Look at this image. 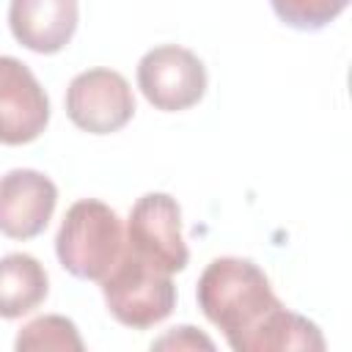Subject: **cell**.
<instances>
[{
	"instance_id": "cell-1",
	"label": "cell",
	"mask_w": 352,
	"mask_h": 352,
	"mask_svg": "<svg viewBox=\"0 0 352 352\" xmlns=\"http://www.w3.org/2000/svg\"><path fill=\"white\" fill-rule=\"evenodd\" d=\"M198 308L223 330L234 352H322V330L289 311L272 292L270 278L250 258L223 256L198 278Z\"/></svg>"
},
{
	"instance_id": "cell-2",
	"label": "cell",
	"mask_w": 352,
	"mask_h": 352,
	"mask_svg": "<svg viewBox=\"0 0 352 352\" xmlns=\"http://www.w3.org/2000/svg\"><path fill=\"white\" fill-rule=\"evenodd\" d=\"M126 234L116 209L96 198L72 204L55 236V253L66 272L82 280H102L124 256Z\"/></svg>"
},
{
	"instance_id": "cell-3",
	"label": "cell",
	"mask_w": 352,
	"mask_h": 352,
	"mask_svg": "<svg viewBox=\"0 0 352 352\" xmlns=\"http://www.w3.org/2000/svg\"><path fill=\"white\" fill-rule=\"evenodd\" d=\"M99 283L107 311L132 330L154 327L176 308V286L170 275L126 250Z\"/></svg>"
},
{
	"instance_id": "cell-4",
	"label": "cell",
	"mask_w": 352,
	"mask_h": 352,
	"mask_svg": "<svg viewBox=\"0 0 352 352\" xmlns=\"http://www.w3.org/2000/svg\"><path fill=\"white\" fill-rule=\"evenodd\" d=\"M126 253L173 275L190 261L182 236V209L168 192H146L135 201L126 217Z\"/></svg>"
},
{
	"instance_id": "cell-5",
	"label": "cell",
	"mask_w": 352,
	"mask_h": 352,
	"mask_svg": "<svg viewBox=\"0 0 352 352\" xmlns=\"http://www.w3.org/2000/svg\"><path fill=\"white\" fill-rule=\"evenodd\" d=\"M138 88L157 110H187L198 104L206 94V66L192 50L179 44H162L140 58Z\"/></svg>"
},
{
	"instance_id": "cell-6",
	"label": "cell",
	"mask_w": 352,
	"mask_h": 352,
	"mask_svg": "<svg viewBox=\"0 0 352 352\" xmlns=\"http://www.w3.org/2000/svg\"><path fill=\"white\" fill-rule=\"evenodd\" d=\"M66 116L91 135H110L135 116V96L124 74L113 69L80 72L66 88Z\"/></svg>"
},
{
	"instance_id": "cell-7",
	"label": "cell",
	"mask_w": 352,
	"mask_h": 352,
	"mask_svg": "<svg viewBox=\"0 0 352 352\" xmlns=\"http://www.w3.org/2000/svg\"><path fill=\"white\" fill-rule=\"evenodd\" d=\"M50 124V99L36 74L11 55H0V143L22 146Z\"/></svg>"
},
{
	"instance_id": "cell-8",
	"label": "cell",
	"mask_w": 352,
	"mask_h": 352,
	"mask_svg": "<svg viewBox=\"0 0 352 352\" xmlns=\"http://www.w3.org/2000/svg\"><path fill=\"white\" fill-rule=\"evenodd\" d=\"M58 187L33 168H14L0 176V234L8 239H33L52 220Z\"/></svg>"
},
{
	"instance_id": "cell-9",
	"label": "cell",
	"mask_w": 352,
	"mask_h": 352,
	"mask_svg": "<svg viewBox=\"0 0 352 352\" xmlns=\"http://www.w3.org/2000/svg\"><path fill=\"white\" fill-rule=\"evenodd\" d=\"M80 19L77 0H11L8 6V25L14 38L41 55L60 52Z\"/></svg>"
},
{
	"instance_id": "cell-10",
	"label": "cell",
	"mask_w": 352,
	"mask_h": 352,
	"mask_svg": "<svg viewBox=\"0 0 352 352\" xmlns=\"http://www.w3.org/2000/svg\"><path fill=\"white\" fill-rule=\"evenodd\" d=\"M50 292L47 270L28 253L0 258V319H19L38 308Z\"/></svg>"
},
{
	"instance_id": "cell-11",
	"label": "cell",
	"mask_w": 352,
	"mask_h": 352,
	"mask_svg": "<svg viewBox=\"0 0 352 352\" xmlns=\"http://www.w3.org/2000/svg\"><path fill=\"white\" fill-rule=\"evenodd\" d=\"M16 352H47V349H55V352H82V338H80V330L72 319L66 316H58V314H47V316H38L33 322H28L16 341H14Z\"/></svg>"
},
{
	"instance_id": "cell-12",
	"label": "cell",
	"mask_w": 352,
	"mask_h": 352,
	"mask_svg": "<svg viewBox=\"0 0 352 352\" xmlns=\"http://www.w3.org/2000/svg\"><path fill=\"white\" fill-rule=\"evenodd\" d=\"M275 16L297 30H322L330 25L349 0H270Z\"/></svg>"
},
{
	"instance_id": "cell-13",
	"label": "cell",
	"mask_w": 352,
	"mask_h": 352,
	"mask_svg": "<svg viewBox=\"0 0 352 352\" xmlns=\"http://www.w3.org/2000/svg\"><path fill=\"white\" fill-rule=\"evenodd\" d=\"M154 349H214V344L204 336V333H198L195 327H190V324H182V327H173L168 336H162L160 341H154L151 344Z\"/></svg>"
}]
</instances>
